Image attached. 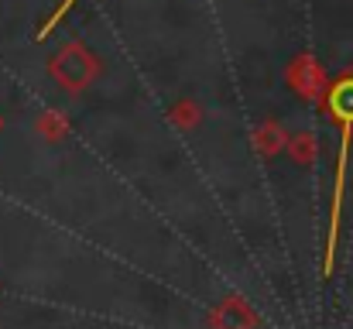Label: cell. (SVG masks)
I'll return each mask as SVG.
<instances>
[{
  "label": "cell",
  "instance_id": "1",
  "mask_svg": "<svg viewBox=\"0 0 353 329\" xmlns=\"http://www.w3.org/2000/svg\"><path fill=\"white\" fill-rule=\"evenodd\" d=\"M330 113L340 123V154H336V182H333V206H330V226L323 240V261L319 278L326 281L336 264V237H340V217H343V192H347V165H350V141H353V79H340L330 93Z\"/></svg>",
  "mask_w": 353,
  "mask_h": 329
}]
</instances>
